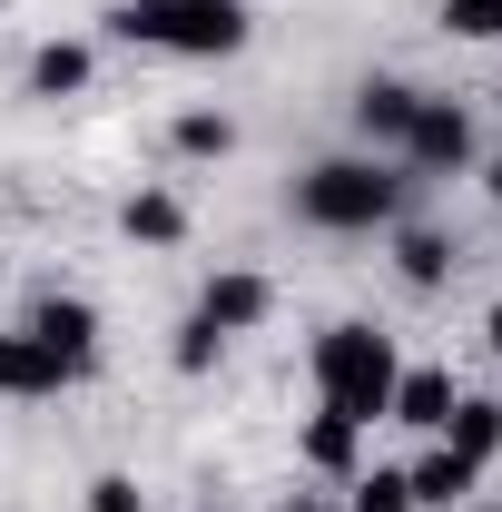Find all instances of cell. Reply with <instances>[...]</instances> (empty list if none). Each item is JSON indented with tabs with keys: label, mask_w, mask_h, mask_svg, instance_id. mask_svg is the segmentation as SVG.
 I'll list each match as a JSON object with an SVG mask.
<instances>
[{
	"label": "cell",
	"mask_w": 502,
	"mask_h": 512,
	"mask_svg": "<svg viewBox=\"0 0 502 512\" xmlns=\"http://www.w3.org/2000/svg\"><path fill=\"white\" fill-rule=\"evenodd\" d=\"M404 158H414V168H473V119H463L453 99H424L414 128H404Z\"/></svg>",
	"instance_id": "obj_5"
},
{
	"label": "cell",
	"mask_w": 502,
	"mask_h": 512,
	"mask_svg": "<svg viewBox=\"0 0 502 512\" xmlns=\"http://www.w3.org/2000/svg\"><path fill=\"white\" fill-rule=\"evenodd\" d=\"M227 148H237V128L217 119V109H188L178 119V158H227Z\"/></svg>",
	"instance_id": "obj_16"
},
{
	"label": "cell",
	"mask_w": 502,
	"mask_h": 512,
	"mask_svg": "<svg viewBox=\"0 0 502 512\" xmlns=\"http://www.w3.org/2000/svg\"><path fill=\"white\" fill-rule=\"evenodd\" d=\"M384 414H404L414 434H443V414H453V375H434V365L394 375V404H384Z\"/></svg>",
	"instance_id": "obj_9"
},
{
	"label": "cell",
	"mask_w": 502,
	"mask_h": 512,
	"mask_svg": "<svg viewBox=\"0 0 502 512\" xmlns=\"http://www.w3.org/2000/svg\"><path fill=\"white\" fill-rule=\"evenodd\" d=\"M493 355H502V306H493Z\"/></svg>",
	"instance_id": "obj_23"
},
{
	"label": "cell",
	"mask_w": 502,
	"mask_h": 512,
	"mask_svg": "<svg viewBox=\"0 0 502 512\" xmlns=\"http://www.w3.org/2000/svg\"><path fill=\"white\" fill-rule=\"evenodd\" d=\"M404 483H414V503H463V493H473V463H453V453L434 444L414 473H404Z\"/></svg>",
	"instance_id": "obj_14"
},
{
	"label": "cell",
	"mask_w": 502,
	"mask_h": 512,
	"mask_svg": "<svg viewBox=\"0 0 502 512\" xmlns=\"http://www.w3.org/2000/svg\"><path fill=\"white\" fill-rule=\"evenodd\" d=\"M30 89H40V99H69V89H89V50H79V40H50V50L30 60Z\"/></svg>",
	"instance_id": "obj_13"
},
{
	"label": "cell",
	"mask_w": 502,
	"mask_h": 512,
	"mask_svg": "<svg viewBox=\"0 0 502 512\" xmlns=\"http://www.w3.org/2000/svg\"><path fill=\"white\" fill-rule=\"evenodd\" d=\"M60 384H79V375H69L30 325H20V335H0V394H60Z\"/></svg>",
	"instance_id": "obj_8"
},
{
	"label": "cell",
	"mask_w": 502,
	"mask_h": 512,
	"mask_svg": "<svg viewBox=\"0 0 502 512\" xmlns=\"http://www.w3.org/2000/svg\"><path fill=\"white\" fill-rule=\"evenodd\" d=\"M355 434H365V424L315 414V424H306V463H315V473H355Z\"/></svg>",
	"instance_id": "obj_15"
},
{
	"label": "cell",
	"mask_w": 502,
	"mask_h": 512,
	"mask_svg": "<svg viewBox=\"0 0 502 512\" xmlns=\"http://www.w3.org/2000/svg\"><path fill=\"white\" fill-rule=\"evenodd\" d=\"M276 296H266V276H247V266H227V276H207V296H197V316L217 325V335H247L256 316H266Z\"/></svg>",
	"instance_id": "obj_7"
},
{
	"label": "cell",
	"mask_w": 502,
	"mask_h": 512,
	"mask_svg": "<svg viewBox=\"0 0 502 512\" xmlns=\"http://www.w3.org/2000/svg\"><path fill=\"white\" fill-rule=\"evenodd\" d=\"M453 40H502V0H443Z\"/></svg>",
	"instance_id": "obj_17"
},
{
	"label": "cell",
	"mask_w": 502,
	"mask_h": 512,
	"mask_svg": "<svg viewBox=\"0 0 502 512\" xmlns=\"http://www.w3.org/2000/svg\"><path fill=\"white\" fill-rule=\"evenodd\" d=\"M443 453L473 463V473L502 453V404H493V394H453V414H443Z\"/></svg>",
	"instance_id": "obj_6"
},
{
	"label": "cell",
	"mask_w": 502,
	"mask_h": 512,
	"mask_svg": "<svg viewBox=\"0 0 502 512\" xmlns=\"http://www.w3.org/2000/svg\"><path fill=\"white\" fill-rule=\"evenodd\" d=\"M89 512H148V493H138L128 473H99V483H89Z\"/></svg>",
	"instance_id": "obj_20"
},
{
	"label": "cell",
	"mask_w": 502,
	"mask_h": 512,
	"mask_svg": "<svg viewBox=\"0 0 502 512\" xmlns=\"http://www.w3.org/2000/svg\"><path fill=\"white\" fill-rule=\"evenodd\" d=\"M276 512H325V503H315V493H296V503H276Z\"/></svg>",
	"instance_id": "obj_22"
},
{
	"label": "cell",
	"mask_w": 502,
	"mask_h": 512,
	"mask_svg": "<svg viewBox=\"0 0 502 512\" xmlns=\"http://www.w3.org/2000/svg\"><path fill=\"white\" fill-rule=\"evenodd\" d=\"M30 335L60 355L69 375H89V355H99V306H89V296H40V306H30Z\"/></svg>",
	"instance_id": "obj_4"
},
{
	"label": "cell",
	"mask_w": 502,
	"mask_h": 512,
	"mask_svg": "<svg viewBox=\"0 0 502 512\" xmlns=\"http://www.w3.org/2000/svg\"><path fill=\"white\" fill-rule=\"evenodd\" d=\"M394 266H404V286H443L453 276V237L443 227H404L394 237Z\"/></svg>",
	"instance_id": "obj_11"
},
{
	"label": "cell",
	"mask_w": 502,
	"mask_h": 512,
	"mask_svg": "<svg viewBox=\"0 0 502 512\" xmlns=\"http://www.w3.org/2000/svg\"><path fill=\"white\" fill-rule=\"evenodd\" d=\"M483 512H493V503H483Z\"/></svg>",
	"instance_id": "obj_24"
},
{
	"label": "cell",
	"mask_w": 502,
	"mask_h": 512,
	"mask_svg": "<svg viewBox=\"0 0 502 512\" xmlns=\"http://www.w3.org/2000/svg\"><path fill=\"white\" fill-rule=\"evenodd\" d=\"M128 237H138V247H178V237H188V207L168 188H138L128 197Z\"/></svg>",
	"instance_id": "obj_12"
},
{
	"label": "cell",
	"mask_w": 502,
	"mask_h": 512,
	"mask_svg": "<svg viewBox=\"0 0 502 512\" xmlns=\"http://www.w3.org/2000/svg\"><path fill=\"white\" fill-rule=\"evenodd\" d=\"M394 335L375 325H335L325 345H315V384H325V414H345V424H375L384 404H394Z\"/></svg>",
	"instance_id": "obj_1"
},
{
	"label": "cell",
	"mask_w": 502,
	"mask_h": 512,
	"mask_svg": "<svg viewBox=\"0 0 502 512\" xmlns=\"http://www.w3.org/2000/svg\"><path fill=\"white\" fill-rule=\"evenodd\" d=\"M355 512H414V483L404 473H365L355 483Z\"/></svg>",
	"instance_id": "obj_18"
},
{
	"label": "cell",
	"mask_w": 502,
	"mask_h": 512,
	"mask_svg": "<svg viewBox=\"0 0 502 512\" xmlns=\"http://www.w3.org/2000/svg\"><path fill=\"white\" fill-rule=\"evenodd\" d=\"M483 188H493V207H502V158H493V168H483Z\"/></svg>",
	"instance_id": "obj_21"
},
{
	"label": "cell",
	"mask_w": 502,
	"mask_h": 512,
	"mask_svg": "<svg viewBox=\"0 0 502 512\" xmlns=\"http://www.w3.org/2000/svg\"><path fill=\"white\" fill-rule=\"evenodd\" d=\"M296 207H306L315 227L355 237V227H384V217L404 207V178H394V168H375V158H325L306 188H296Z\"/></svg>",
	"instance_id": "obj_3"
},
{
	"label": "cell",
	"mask_w": 502,
	"mask_h": 512,
	"mask_svg": "<svg viewBox=\"0 0 502 512\" xmlns=\"http://www.w3.org/2000/svg\"><path fill=\"white\" fill-rule=\"evenodd\" d=\"M414 109H424V99H414L404 79H375V89L355 99V119H365V138H394V148H404V128H414Z\"/></svg>",
	"instance_id": "obj_10"
},
{
	"label": "cell",
	"mask_w": 502,
	"mask_h": 512,
	"mask_svg": "<svg viewBox=\"0 0 502 512\" xmlns=\"http://www.w3.org/2000/svg\"><path fill=\"white\" fill-rule=\"evenodd\" d=\"M109 30L138 40V50H178V60H217L247 40V10L237 0H128L109 10Z\"/></svg>",
	"instance_id": "obj_2"
},
{
	"label": "cell",
	"mask_w": 502,
	"mask_h": 512,
	"mask_svg": "<svg viewBox=\"0 0 502 512\" xmlns=\"http://www.w3.org/2000/svg\"><path fill=\"white\" fill-rule=\"evenodd\" d=\"M217 345H227V335H217L207 316H188V325H178V365H188V375H207V365H217Z\"/></svg>",
	"instance_id": "obj_19"
}]
</instances>
